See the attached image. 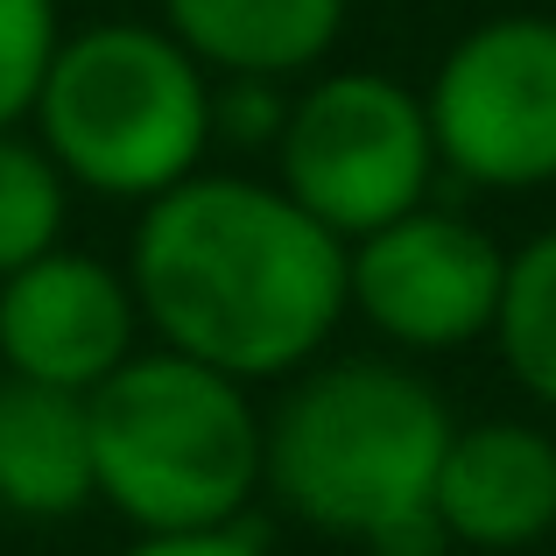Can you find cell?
I'll return each instance as SVG.
<instances>
[{
	"label": "cell",
	"instance_id": "13",
	"mask_svg": "<svg viewBox=\"0 0 556 556\" xmlns=\"http://www.w3.org/2000/svg\"><path fill=\"white\" fill-rule=\"evenodd\" d=\"M64 226H71L64 169L50 163V149L28 127H8L0 135V275L64 247Z\"/></svg>",
	"mask_w": 556,
	"mask_h": 556
},
{
	"label": "cell",
	"instance_id": "14",
	"mask_svg": "<svg viewBox=\"0 0 556 556\" xmlns=\"http://www.w3.org/2000/svg\"><path fill=\"white\" fill-rule=\"evenodd\" d=\"M56 42H64L56 0H0V135H8V127H28Z\"/></svg>",
	"mask_w": 556,
	"mask_h": 556
},
{
	"label": "cell",
	"instance_id": "16",
	"mask_svg": "<svg viewBox=\"0 0 556 556\" xmlns=\"http://www.w3.org/2000/svg\"><path fill=\"white\" fill-rule=\"evenodd\" d=\"M121 556H268L254 521H232V529H184V535H135Z\"/></svg>",
	"mask_w": 556,
	"mask_h": 556
},
{
	"label": "cell",
	"instance_id": "1",
	"mask_svg": "<svg viewBox=\"0 0 556 556\" xmlns=\"http://www.w3.org/2000/svg\"><path fill=\"white\" fill-rule=\"evenodd\" d=\"M141 331L184 359L268 388L325 359L345 325V240L282 184L198 169L141 204L127 247Z\"/></svg>",
	"mask_w": 556,
	"mask_h": 556
},
{
	"label": "cell",
	"instance_id": "10",
	"mask_svg": "<svg viewBox=\"0 0 556 556\" xmlns=\"http://www.w3.org/2000/svg\"><path fill=\"white\" fill-rule=\"evenodd\" d=\"M353 0H163V28L212 78L296 85L331 64Z\"/></svg>",
	"mask_w": 556,
	"mask_h": 556
},
{
	"label": "cell",
	"instance_id": "2",
	"mask_svg": "<svg viewBox=\"0 0 556 556\" xmlns=\"http://www.w3.org/2000/svg\"><path fill=\"white\" fill-rule=\"evenodd\" d=\"M451 430V402L408 359H311L261 408V493L303 529L367 549L380 529L430 515Z\"/></svg>",
	"mask_w": 556,
	"mask_h": 556
},
{
	"label": "cell",
	"instance_id": "5",
	"mask_svg": "<svg viewBox=\"0 0 556 556\" xmlns=\"http://www.w3.org/2000/svg\"><path fill=\"white\" fill-rule=\"evenodd\" d=\"M437 135L422 92L380 71H311L289 92V121L275 141V184L325 232L359 240L388 218L430 204Z\"/></svg>",
	"mask_w": 556,
	"mask_h": 556
},
{
	"label": "cell",
	"instance_id": "7",
	"mask_svg": "<svg viewBox=\"0 0 556 556\" xmlns=\"http://www.w3.org/2000/svg\"><path fill=\"white\" fill-rule=\"evenodd\" d=\"M501 289L507 247L444 204H416L345 240V317H359L408 359L472 353L479 339H493Z\"/></svg>",
	"mask_w": 556,
	"mask_h": 556
},
{
	"label": "cell",
	"instance_id": "17",
	"mask_svg": "<svg viewBox=\"0 0 556 556\" xmlns=\"http://www.w3.org/2000/svg\"><path fill=\"white\" fill-rule=\"evenodd\" d=\"M451 556H458V549H451Z\"/></svg>",
	"mask_w": 556,
	"mask_h": 556
},
{
	"label": "cell",
	"instance_id": "8",
	"mask_svg": "<svg viewBox=\"0 0 556 556\" xmlns=\"http://www.w3.org/2000/svg\"><path fill=\"white\" fill-rule=\"evenodd\" d=\"M135 353L141 303L127 289V268L78 247H50L42 261L0 275V374L92 394Z\"/></svg>",
	"mask_w": 556,
	"mask_h": 556
},
{
	"label": "cell",
	"instance_id": "12",
	"mask_svg": "<svg viewBox=\"0 0 556 556\" xmlns=\"http://www.w3.org/2000/svg\"><path fill=\"white\" fill-rule=\"evenodd\" d=\"M493 345H501L507 380H515L535 408L556 416V226L507 254V289H501V317H493Z\"/></svg>",
	"mask_w": 556,
	"mask_h": 556
},
{
	"label": "cell",
	"instance_id": "15",
	"mask_svg": "<svg viewBox=\"0 0 556 556\" xmlns=\"http://www.w3.org/2000/svg\"><path fill=\"white\" fill-rule=\"evenodd\" d=\"M289 121V85L275 78H212V149L275 155Z\"/></svg>",
	"mask_w": 556,
	"mask_h": 556
},
{
	"label": "cell",
	"instance_id": "11",
	"mask_svg": "<svg viewBox=\"0 0 556 556\" xmlns=\"http://www.w3.org/2000/svg\"><path fill=\"white\" fill-rule=\"evenodd\" d=\"M99 501L92 408L71 388L0 374V515L71 521Z\"/></svg>",
	"mask_w": 556,
	"mask_h": 556
},
{
	"label": "cell",
	"instance_id": "9",
	"mask_svg": "<svg viewBox=\"0 0 556 556\" xmlns=\"http://www.w3.org/2000/svg\"><path fill=\"white\" fill-rule=\"evenodd\" d=\"M430 515L458 556H529L556 543V437L521 416L458 422Z\"/></svg>",
	"mask_w": 556,
	"mask_h": 556
},
{
	"label": "cell",
	"instance_id": "4",
	"mask_svg": "<svg viewBox=\"0 0 556 556\" xmlns=\"http://www.w3.org/2000/svg\"><path fill=\"white\" fill-rule=\"evenodd\" d=\"M28 135L71 190L149 204L212 155V71L163 22L64 28Z\"/></svg>",
	"mask_w": 556,
	"mask_h": 556
},
{
	"label": "cell",
	"instance_id": "6",
	"mask_svg": "<svg viewBox=\"0 0 556 556\" xmlns=\"http://www.w3.org/2000/svg\"><path fill=\"white\" fill-rule=\"evenodd\" d=\"M437 163L472 190L529 198L556 184V14H493L422 85Z\"/></svg>",
	"mask_w": 556,
	"mask_h": 556
},
{
	"label": "cell",
	"instance_id": "3",
	"mask_svg": "<svg viewBox=\"0 0 556 556\" xmlns=\"http://www.w3.org/2000/svg\"><path fill=\"white\" fill-rule=\"evenodd\" d=\"M99 501L135 535L232 529L261 501V402L247 380L141 345L92 394Z\"/></svg>",
	"mask_w": 556,
	"mask_h": 556
}]
</instances>
